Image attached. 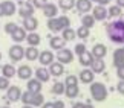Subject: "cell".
<instances>
[{
    "instance_id": "1",
    "label": "cell",
    "mask_w": 124,
    "mask_h": 108,
    "mask_svg": "<svg viewBox=\"0 0 124 108\" xmlns=\"http://www.w3.org/2000/svg\"><path fill=\"white\" fill-rule=\"evenodd\" d=\"M106 34L109 40L115 44H124V18L110 21L106 26Z\"/></svg>"
},
{
    "instance_id": "2",
    "label": "cell",
    "mask_w": 124,
    "mask_h": 108,
    "mask_svg": "<svg viewBox=\"0 0 124 108\" xmlns=\"http://www.w3.org/2000/svg\"><path fill=\"white\" fill-rule=\"evenodd\" d=\"M20 101L23 102V105H32V107H41L45 102V96L41 93H31V91H25L22 93Z\"/></svg>"
},
{
    "instance_id": "3",
    "label": "cell",
    "mask_w": 124,
    "mask_h": 108,
    "mask_svg": "<svg viewBox=\"0 0 124 108\" xmlns=\"http://www.w3.org/2000/svg\"><path fill=\"white\" fill-rule=\"evenodd\" d=\"M107 95L109 91L103 82H90V96L93 97V101L103 102L107 97Z\"/></svg>"
},
{
    "instance_id": "4",
    "label": "cell",
    "mask_w": 124,
    "mask_h": 108,
    "mask_svg": "<svg viewBox=\"0 0 124 108\" xmlns=\"http://www.w3.org/2000/svg\"><path fill=\"white\" fill-rule=\"evenodd\" d=\"M23 56H25V49H23L20 44L11 46V49H9V58H11L12 63H18V61H22Z\"/></svg>"
},
{
    "instance_id": "5",
    "label": "cell",
    "mask_w": 124,
    "mask_h": 108,
    "mask_svg": "<svg viewBox=\"0 0 124 108\" xmlns=\"http://www.w3.org/2000/svg\"><path fill=\"white\" fill-rule=\"evenodd\" d=\"M35 12V8L32 6L31 2H20V9H18V14H20L22 18H28L32 17Z\"/></svg>"
},
{
    "instance_id": "6",
    "label": "cell",
    "mask_w": 124,
    "mask_h": 108,
    "mask_svg": "<svg viewBox=\"0 0 124 108\" xmlns=\"http://www.w3.org/2000/svg\"><path fill=\"white\" fill-rule=\"evenodd\" d=\"M57 59H58V63L61 64H69V63H72V59H74V53H72V50L70 49H60L58 50V53H57Z\"/></svg>"
},
{
    "instance_id": "7",
    "label": "cell",
    "mask_w": 124,
    "mask_h": 108,
    "mask_svg": "<svg viewBox=\"0 0 124 108\" xmlns=\"http://www.w3.org/2000/svg\"><path fill=\"white\" fill-rule=\"evenodd\" d=\"M6 97H8V101H11V102L20 101V97H22V90H20L17 85H9L8 90H6Z\"/></svg>"
},
{
    "instance_id": "8",
    "label": "cell",
    "mask_w": 124,
    "mask_h": 108,
    "mask_svg": "<svg viewBox=\"0 0 124 108\" xmlns=\"http://www.w3.org/2000/svg\"><path fill=\"white\" fill-rule=\"evenodd\" d=\"M92 17L95 18V21H103V20H106V18L109 17L107 15V9L101 6V5H97L95 8H92Z\"/></svg>"
},
{
    "instance_id": "9",
    "label": "cell",
    "mask_w": 124,
    "mask_h": 108,
    "mask_svg": "<svg viewBox=\"0 0 124 108\" xmlns=\"http://www.w3.org/2000/svg\"><path fill=\"white\" fill-rule=\"evenodd\" d=\"M54 53L51 52V50H43V52H40L39 53V63L41 64V65H49L51 63H54Z\"/></svg>"
},
{
    "instance_id": "10",
    "label": "cell",
    "mask_w": 124,
    "mask_h": 108,
    "mask_svg": "<svg viewBox=\"0 0 124 108\" xmlns=\"http://www.w3.org/2000/svg\"><path fill=\"white\" fill-rule=\"evenodd\" d=\"M39 26V20L32 15V17H28V18H23V29L28 31V32H34Z\"/></svg>"
},
{
    "instance_id": "11",
    "label": "cell",
    "mask_w": 124,
    "mask_h": 108,
    "mask_svg": "<svg viewBox=\"0 0 124 108\" xmlns=\"http://www.w3.org/2000/svg\"><path fill=\"white\" fill-rule=\"evenodd\" d=\"M75 8H77L78 12L86 14L92 11V2L90 0H75Z\"/></svg>"
},
{
    "instance_id": "12",
    "label": "cell",
    "mask_w": 124,
    "mask_h": 108,
    "mask_svg": "<svg viewBox=\"0 0 124 108\" xmlns=\"http://www.w3.org/2000/svg\"><path fill=\"white\" fill-rule=\"evenodd\" d=\"M43 14L47 17V18H55L57 14H58V6L54 3H49L47 2L45 6H43Z\"/></svg>"
},
{
    "instance_id": "13",
    "label": "cell",
    "mask_w": 124,
    "mask_h": 108,
    "mask_svg": "<svg viewBox=\"0 0 124 108\" xmlns=\"http://www.w3.org/2000/svg\"><path fill=\"white\" fill-rule=\"evenodd\" d=\"M90 70L93 73H103L106 70V63L101 59V58H93L92 64H90Z\"/></svg>"
},
{
    "instance_id": "14",
    "label": "cell",
    "mask_w": 124,
    "mask_h": 108,
    "mask_svg": "<svg viewBox=\"0 0 124 108\" xmlns=\"http://www.w3.org/2000/svg\"><path fill=\"white\" fill-rule=\"evenodd\" d=\"M93 78H95V73L92 72L90 69H83L81 72H80V81L84 82V84H90V82H93Z\"/></svg>"
},
{
    "instance_id": "15",
    "label": "cell",
    "mask_w": 124,
    "mask_h": 108,
    "mask_svg": "<svg viewBox=\"0 0 124 108\" xmlns=\"http://www.w3.org/2000/svg\"><path fill=\"white\" fill-rule=\"evenodd\" d=\"M17 76L20 78V79H23V81H28V79H31V76H32V69L29 67V65H20V67L17 69Z\"/></svg>"
},
{
    "instance_id": "16",
    "label": "cell",
    "mask_w": 124,
    "mask_h": 108,
    "mask_svg": "<svg viewBox=\"0 0 124 108\" xmlns=\"http://www.w3.org/2000/svg\"><path fill=\"white\" fill-rule=\"evenodd\" d=\"M90 53H92L93 58H101V59H103L104 56L107 55V47H106L104 44H95Z\"/></svg>"
},
{
    "instance_id": "17",
    "label": "cell",
    "mask_w": 124,
    "mask_h": 108,
    "mask_svg": "<svg viewBox=\"0 0 124 108\" xmlns=\"http://www.w3.org/2000/svg\"><path fill=\"white\" fill-rule=\"evenodd\" d=\"M16 75H17V69L14 67L12 64H3L2 65V76L11 79V78L16 76Z\"/></svg>"
},
{
    "instance_id": "18",
    "label": "cell",
    "mask_w": 124,
    "mask_h": 108,
    "mask_svg": "<svg viewBox=\"0 0 124 108\" xmlns=\"http://www.w3.org/2000/svg\"><path fill=\"white\" fill-rule=\"evenodd\" d=\"M49 73L52 75V76H61V75L64 73V67L61 63H51L49 64Z\"/></svg>"
},
{
    "instance_id": "19",
    "label": "cell",
    "mask_w": 124,
    "mask_h": 108,
    "mask_svg": "<svg viewBox=\"0 0 124 108\" xmlns=\"http://www.w3.org/2000/svg\"><path fill=\"white\" fill-rule=\"evenodd\" d=\"M113 65H115L116 69L124 65V47L116 49L115 52H113Z\"/></svg>"
},
{
    "instance_id": "20",
    "label": "cell",
    "mask_w": 124,
    "mask_h": 108,
    "mask_svg": "<svg viewBox=\"0 0 124 108\" xmlns=\"http://www.w3.org/2000/svg\"><path fill=\"white\" fill-rule=\"evenodd\" d=\"M0 5H2V8H3L5 15L11 17V15L16 14V3H14V2H11V0H5V2H2Z\"/></svg>"
},
{
    "instance_id": "21",
    "label": "cell",
    "mask_w": 124,
    "mask_h": 108,
    "mask_svg": "<svg viewBox=\"0 0 124 108\" xmlns=\"http://www.w3.org/2000/svg\"><path fill=\"white\" fill-rule=\"evenodd\" d=\"M41 87H43L41 82L37 78L28 79V91H31V93H40L41 91Z\"/></svg>"
},
{
    "instance_id": "22",
    "label": "cell",
    "mask_w": 124,
    "mask_h": 108,
    "mask_svg": "<svg viewBox=\"0 0 124 108\" xmlns=\"http://www.w3.org/2000/svg\"><path fill=\"white\" fill-rule=\"evenodd\" d=\"M78 61H80V64H81L83 67H90V64H92V61H93V56H92L90 52L86 50L84 53L78 55Z\"/></svg>"
},
{
    "instance_id": "23",
    "label": "cell",
    "mask_w": 124,
    "mask_h": 108,
    "mask_svg": "<svg viewBox=\"0 0 124 108\" xmlns=\"http://www.w3.org/2000/svg\"><path fill=\"white\" fill-rule=\"evenodd\" d=\"M11 38L16 41V43H22V41L26 40V31L23 29V27H17V29L11 34Z\"/></svg>"
},
{
    "instance_id": "24",
    "label": "cell",
    "mask_w": 124,
    "mask_h": 108,
    "mask_svg": "<svg viewBox=\"0 0 124 108\" xmlns=\"http://www.w3.org/2000/svg\"><path fill=\"white\" fill-rule=\"evenodd\" d=\"M39 49L35 47V46H29L28 49H25V58L28 61H35L37 58H39Z\"/></svg>"
},
{
    "instance_id": "25",
    "label": "cell",
    "mask_w": 124,
    "mask_h": 108,
    "mask_svg": "<svg viewBox=\"0 0 124 108\" xmlns=\"http://www.w3.org/2000/svg\"><path fill=\"white\" fill-rule=\"evenodd\" d=\"M49 44H51V49H55V50H60L64 47L66 41L61 38V37H51L49 40Z\"/></svg>"
},
{
    "instance_id": "26",
    "label": "cell",
    "mask_w": 124,
    "mask_h": 108,
    "mask_svg": "<svg viewBox=\"0 0 124 108\" xmlns=\"http://www.w3.org/2000/svg\"><path fill=\"white\" fill-rule=\"evenodd\" d=\"M49 76H51L49 70H46L45 67H40V69L35 70V78L39 79L40 82H47L49 81Z\"/></svg>"
},
{
    "instance_id": "27",
    "label": "cell",
    "mask_w": 124,
    "mask_h": 108,
    "mask_svg": "<svg viewBox=\"0 0 124 108\" xmlns=\"http://www.w3.org/2000/svg\"><path fill=\"white\" fill-rule=\"evenodd\" d=\"M61 38L64 41H72L74 38H77V34H75V31L72 27H66V29L61 31Z\"/></svg>"
},
{
    "instance_id": "28",
    "label": "cell",
    "mask_w": 124,
    "mask_h": 108,
    "mask_svg": "<svg viewBox=\"0 0 124 108\" xmlns=\"http://www.w3.org/2000/svg\"><path fill=\"white\" fill-rule=\"evenodd\" d=\"M26 43L29 46H39L40 44V35L35 34V32H29V34L26 35Z\"/></svg>"
},
{
    "instance_id": "29",
    "label": "cell",
    "mask_w": 124,
    "mask_h": 108,
    "mask_svg": "<svg viewBox=\"0 0 124 108\" xmlns=\"http://www.w3.org/2000/svg\"><path fill=\"white\" fill-rule=\"evenodd\" d=\"M78 85H66L64 88V95L69 97V99H74V97L78 96Z\"/></svg>"
},
{
    "instance_id": "30",
    "label": "cell",
    "mask_w": 124,
    "mask_h": 108,
    "mask_svg": "<svg viewBox=\"0 0 124 108\" xmlns=\"http://www.w3.org/2000/svg\"><path fill=\"white\" fill-rule=\"evenodd\" d=\"M47 29L51 32H60L61 27H60V23H58V18H47Z\"/></svg>"
},
{
    "instance_id": "31",
    "label": "cell",
    "mask_w": 124,
    "mask_h": 108,
    "mask_svg": "<svg viewBox=\"0 0 124 108\" xmlns=\"http://www.w3.org/2000/svg\"><path fill=\"white\" fill-rule=\"evenodd\" d=\"M75 6V0H58V8L63 11H69Z\"/></svg>"
},
{
    "instance_id": "32",
    "label": "cell",
    "mask_w": 124,
    "mask_h": 108,
    "mask_svg": "<svg viewBox=\"0 0 124 108\" xmlns=\"http://www.w3.org/2000/svg\"><path fill=\"white\" fill-rule=\"evenodd\" d=\"M81 23H83V26H86V27H92L93 25H95V18L90 15V14H84L83 15V18H81Z\"/></svg>"
},
{
    "instance_id": "33",
    "label": "cell",
    "mask_w": 124,
    "mask_h": 108,
    "mask_svg": "<svg viewBox=\"0 0 124 108\" xmlns=\"http://www.w3.org/2000/svg\"><path fill=\"white\" fill-rule=\"evenodd\" d=\"M64 88H66V84H63V82H55L54 85H52V93L54 95H63L64 93Z\"/></svg>"
},
{
    "instance_id": "34",
    "label": "cell",
    "mask_w": 124,
    "mask_h": 108,
    "mask_svg": "<svg viewBox=\"0 0 124 108\" xmlns=\"http://www.w3.org/2000/svg\"><path fill=\"white\" fill-rule=\"evenodd\" d=\"M75 34H77L78 38H81V40H86L89 37V27H86V26H80L77 31H75Z\"/></svg>"
},
{
    "instance_id": "35",
    "label": "cell",
    "mask_w": 124,
    "mask_h": 108,
    "mask_svg": "<svg viewBox=\"0 0 124 108\" xmlns=\"http://www.w3.org/2000/svg\"><path fill=\"white\" fill-rule=\"evenodd\" d=\"M57 18H58V23H60L61 31L66 29V27H70V18L68 15H61V17H57Z\"/></svg>"
},
{
    "instance_id": "36",
    "label": "cell",
    "mask_w": 124,
    "mask_h": 108,
    "mask_svg": "<svg viewBox=\"0 0 124 108\" xmlns=\"http://www.w3.org/2000/svg\"><path fill=\"white\" fill-rule=\"evenodd\" d=\"M121 12H123V8H120V6H110L107 9V15H110V17H120L121 15Z\"/></svg>"
},
{
    "instance_id": "37",
    "label": "cell",
    "mask_w": 124,
    "mask_h": 108,
    "mask_svg": "<svg viewBox=\"0 0 124 108\" xmlns=\"http://www.w3.org/2000/svg\"><path fill=\"white\" fill-rule=\"evenodd\" d=\"M64 84L66 85H78V78L75 76V75H69V76L66 78Z\"/></svg>"
},
{
    "instance_id": "38",
    "label": "cell",
    "mask_w": 124,
    "mask_h": 108,
    "mask_svg": "<svg viewBox=\"0 0 124 108\" xmlns=\"http://www.w3.org/2000/svg\"><path fill=\"white\" fill-rule=\"evenodd\" d=\"M11 85L9 84V79L5 76H0V90H8V87Z\"/></svg>"
},
{
    "instance_id": "39",
    "label": "cell",
    "mask_w": 124,
    "mask_h": 108,
    "mask_svg": "<svg viewBox=\"0 0 124 108\" xmlns=\"http://www.w3.org/2000/svg\"><path fill=\"white\" fill-rule=\"evenodd\" d=\"M17 25H16V23H6V25H5V32H6V34H9V35H11L12 34V32L14 31H16L17 29Z\"/></svg>"
},
{
    "instance_id": "40",
    "label": "cell",
    "mask_w": 124,
    "mask_h": 108,
    "mask_svg": "<svg viewBox=\"0 0 124 108\" xmlns=\"http://www.w3.org/2000/svg\"><path fill=\"white\" fill-rule=\"evenodd\" d=\"M32 6L34 8H37V9H43V6L47 3V0H32Z\"/></svg>"
},
{
    "instance_id": "41",
    "label": "cell",
    "mask_w": 124,
    "mask_h": 108,
    "mask_svg": "<svg viewBox=\"0 0 124 108\" xmlns=\"http://www.w3.org/2000/svg\"><path fill=\"white\" fill-rule=\"evenodd\" d=\"M74 52L77 53V55H81V53H84V52H86V46H84L83 43L77 44V46H75V49H74Z\"/></svg>"
},
{
    "instance_id": "42",
    "label": "cell",
    "mask_w": 124,
    "mask_h": 108,
    "mask_svg": "<svg viewBox=\"0 0 124 108\" xmlns=\"http://www.w3.org/2000/svg\"><path fill=\"white\" fill-rule=\"evenodd\" d=\"M116 75H118V78H120V81H124V65L116 69Z\"/></svg>"
},
{
    "instance_id": "43",
    "label": "cell",
    "mask_w": 124,
    "mask_h": 108,
    "mask_svg": "<svg viewBox=\"0 0 124 108\" xmlns=\"http://www.w3.org/2000/svg\"><path fill=\"white\" fill-rule=\"evenodd\" d=\"M116 90H118V93H120V95H124V81H120V82H118Z\"/></svg>"
},
{
    "instance_id": "44",
    "label": "cell",
    "mask_w": 124,
    "mask_h": 108,
    "mask_svg": "<svg viewBox=\"0 0 124 108\" xmlns=\"http://www.w3.org/2000/svg\"><path fill=\"white\" fill-rule=\"evenodd\" d=\"M54 108H64V102L63 101H55L54 102Z\"/></svg>"
},
{
    "instance_id": "45",
    "label": "cell",
    "mask_w": 124,
    "mask_h": 108,
    "mask_svg": "<svg viewBox=\"0 0 124 108\" xmlns=\"http://www.w3.org/2000/svg\"><path fill=\"white\" fill-rule=\"evenodd\" d=\"M90 2H95V3L101 5V6H106V5L109 3V0H90Z\"/></svg>"
},
{
    "instance_id": "46",
    "label": "cell",
    "mask_w": 124,
    "mask_h": 108,
    "mask_svg": "<svg viewBox=\"0 0 124 108\" xmlns=\"http://www.w3.org/2000/svg\"><path fill=\"white\" fill-rule=\"evenodd\" d=\"M41 108H54V102H43Z\"/></svg>"
},
{
    "instance_id": "47",
    "label": "cell",
    "mask_w": 124,
    "mask_h": 108,
    "mask_svg": "<svg viewBox=\"0 0 124 108\" xmlns=\"http://www.w3.org/2000/svg\"><path fill=\"white\" fill-rule=\"evenodd\" d=\"M72 108H84V104L83 102H75V104L72 105Z\"/></svg>"
},
{
    "instance_id": "48",
    "label": "cell",
    "mask_w": 124,
    "mask_h": 108,
    "mask_svg": "<svg viewBox=\"0 0 124 108\" xmlns=\"http://www.w3.org/2000/svg\"><path fill=\"white\" fill-rule=\"evenodd\" d=\"M116 6L124 8V0H116Z\"/></svg>"
},
{
    "instance_id": "49",
    "label": "cell",
    "mask_w": 124,
    "mask_h": 108,
    "mask_svg": "<svg viewBox=\"0 0 124 108\" xmlns=\"http://www.w3.org/2000/svg\"><path fill=\"white\" fill-rule=\"evenodd\" d=\"M5 15V12H3V8H2V5H0V17H3Z\"/></svg>"
},
{
    "instance_id": "50",
    "label": "cell",
    "mask_w": 124,
    "mask_h": 108,
    "mask_svg": "<svg viewBox=\"0 0 124 108\" xmlns=\"http://www.w3.org/2000/svg\"><path fill=\"white\" fill-rule=\"evenodd\" d=\"M84 108H93V107H92V105H90V104H89V102H87V104H86V105H84Z\"/></svg>"
},
{
    "instance_id": "51",
    "label": "cell",
    "mask_w": 124,
    "mask_h": 108,
    "mask_svg": "<svg viewBox=\"0 0 124 108\" xmlns=\"http://www.w3.org/2000/svg\"><path fill=\"white\" fill-rule=\"evenodd\" d=\"M22 108H34V107H32V105H23Z\"/></svg>"
},
{
    "instance_id": "52",
    "label": "cell",
    "mask_w": 124,
    "mask_h": 108,
    "mask_svg": "<svg viewBox=\"0 0 124 108\" xmlns=\"http://www.w3.org/2000/svg\"><path fill=\"white\" fill-rule=\"evenodd\" d=\"M0 61H2V53H0Z\"/></svg>"
},
{
    "instance_id": "53",
    "label": "cell",
    "mask_w": 124,
    "mask_h": 108,
    "mask_svg": "<svg viewBox=\"0 0 124 108\" xmlns=\"http://www.w3.org/2000/svg\"><path fill=\"white\" fill-rule=\"evenodd\" d=\"M3 108H9V107H3Z\"/></svg>"
},
{
    "instance_id": "54",
    "label": "cell",
    "mask_w": 124,
    "mask_h": 108,
    "mask_svg": "<svg viewBox=\"0 0 124 108\" xmlns=\"http://www.w3.org/2000/svg\"><path fill=\"white\" fill-rule=\"evenodd\" d=\"M123 47H124V44H123Z\"/></svg>"
},
{
    "instance_id": "55",
    "label": "cell",
    "mask_w": 124,
    "mask_h": 108,
    "mask_svg": "<svg viewBox=\"0 0 124 108\" xmlns=\"http://www.w3.org/2000/svg\"><path fill=\"white\" fill-rule=\"evenodd\" d=\"M109 2H110V0H109Z\"/></svg>"
}]
</instances>
